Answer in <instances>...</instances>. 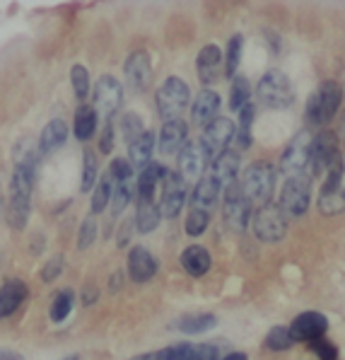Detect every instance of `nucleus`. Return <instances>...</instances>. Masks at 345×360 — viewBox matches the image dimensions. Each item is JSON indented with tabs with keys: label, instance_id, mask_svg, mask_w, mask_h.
Segmentation results:
<instances>
[{
	"label": "nucleus",
	"instance_id": "obj_38",
	"mask_svg": "<svg viewBox=\"0 0 345 360\" xmlns=\"http://www.w3.org/2000/svg\"><path fill=\"white\" fill-rule=\"evenodd\" d=\"M131 196H133L131 179H128V181H114V193H111V213L119 215L121 210L131 203Z\"/></svg>",
	"mask_w": 345,
	"mask_h": 360
},
{
	"label": "nucleus",
	"instance_id": "obj_7",
	"mask_svg": "<svg viewBox=\"0 0 345 360\" xmlns=\"http://www.w3.org/2000/svg\"><path fill=\"white\" fill-rule=\"evenodd\" d=\"M311 143H314V136L309 131H299L297 136H292V141L287 143V148L280 155V172L285 174V179L297 174H309Z\"/></svg>",
	"mask_w": 345,
	"mask_h": 360
},
{
	"label": "nucleus",
	"instance_id": "obj_26",
	"mask_svg": "<svg viewBox=\"0 0 345 360\" xmlns=\"http://www.w3.org/2000/svg\"><path fill=\"white\" fill-rule=\"evenodd\" d=\"M210 264H213V259H210V252L205 247L200 245H191L186 247L181 252V266L186 274L196 276V278H200V276H205L210 271Z\"/></svg>",
	"mask_w": 345,
	"mask_h": 360
},
{
	"label": "nucleus",
	"instance_id": "obj_9",
	"mask_svg": "<svg viewBox=\"0 0 345 360\" xmlns=\"http://www.w3.org/2000/svg\"><path fill=\"white\" fill-rule=\"evenodd\" d=\"M343 160L341 155V141H338L336 131L324 129L319 136H314V143H311V158H309V174H321V172H328L333 165Z\"/></svg>",
	"mask_w": 345,
	"mask_h": 360
},
{
	"label": "nucleus",
	"instance_id": "obj_1",
	"mask_svg": "<svg viewBox=\"0 0 345 360\" xmlns=\"http://www.w3.org/2000/svg\"><path fill=\"white\" fill-rule=\"evenodd\" d=\"M39 160L34 153L22 158L13 169V181H10V201H8V223L15 230H25L32 210V191L37 181Z\"/></svg>",
	"mask_w": 345,
	"mask_h": 360
},
{
	"label": "nucleus",
	"instance_id": "obj_15",
	"mask_svg": "<svg viewBox=\"0 0 345 360\" xmlns=\"http://www.w3.org/2000/svg\"><path fill=\"white\" fill-rule=\"evenodd\" d=\"M326 331H328V319L321 312H302V314H297L290 324L292 341L314 343V341L324 339Z\"/></svg>",
	"mask_w": 345,
	"mask_h": 360
},
{
	"label": "nucleus",
	"instance_id": "obj_44",
	"mask_svg": "<svg viewBox=\"0 0 345 360\" xmlns=\"http://www.w3.org/2000/svg\"><path fill=\"white\" fill-rule=\"evenodd\" d=\"M94 237H97V220L92 218H85V223H82V228H80V237H77V247L80 249H87L94 242Z\"/></svg>",
	"mask_w": 345,
	"mask_h": 360
},
{
	"label": "nucleus",
	"instance_id": "obj_23",
	"mask_svg": "<svg viewBox=\"0 0 345 360\" xmlns=\"http://www.w3.org/2000/svg\"><path fill=\"white\" fill-rule=\"evenodd\" d=\"M239 169H242V155L237 150H227V153H222L218 160H213V165H210V176H213L220 186H232Z\"/></svg>",
	"mask_w": 345,
	"mask_h": 360
},
{
	"label": "nucleus",
	"instance_id": "obj_34",
	"mask_svg": "<svg viewBox=\"0 0 345 360\" xmlns=\"http://www.w3.org/2000/svg\"><path fill=\"white\" fill-rule=\"evenodd\" d=\"M254 116H256V109L254 104L249 102L247 107L239 112V129H237V143L239 148H249L252 146V126H254Z\"/></svg>",
	"mask_w": 345,
	"mask_h": 360
},
{
	"label": "nucleus",
	"instance_id": "obj_3",
	"mask_svg": "<svg viewBox=\"0 0 345 360\" xmlns=\"http://www.w3.org/2000/svg\"><path fill=\"white\" fill-rule=\"evenodd\" d=\"M237 184L242 186L249 201L266 206L273 196V189H275V169H273L271 162L256 160V162L249 165L247 172L242 174V181H237Z\"/></svg>",
	"mask_w": 345,
	"mask_h": 360
},
{
	"label": "nucleus",
	"instance_id": "obj_17",
	"mask_svg": "<svg viewBox=\"0 0 345 360\" xmlns=\"http://www.w3.org/2000/svg\"><path fill=\"white\" fill-rule=\"evenodd\" d=\"M124 73H126V82L136 92L148 90L150 80H152V60H150V53L148 51H133L131 56L126 58Z\"/></svg>",
	"mask_w": 345,
	"mask_h": 360
},
{
	"label": "nucleus",
	"instance_id": "obj_42",
	"mask_svg": "<svg viewBox=\"0 0 345 360\" xmlns=\"http://www.w3.org/2000/svg\"><path fill=\"white\" fill-rule=\"evenodd\" d=\"M70 85H73V92L77 95V99H85L90 95V73H87L85 65H73L70 70Z\"/></svg>",
	"mask_w": 345,
	"mask_h": 360
},
{
	"label": "nucleus",
	"instance_id": "obj_33",
	"mask_svg": "<svg viewBox=\"0 0 345 360\" xmlns=\"http://www.w3.org/2000/svg\"><path fill=\"white\" fill-rule=\"evenodd\" d=\"M111 193H114V181H111L109 174H104L102 179L97 181V186H94L92 191V203H90V210L94 215L102 213L104 208L111 203Z\"/></svg>",
	"mask_w": 345,
	"mask_h": 360
},
{
	"label": "nucleus",
	"instance_id": "obj_41",
	"mask_svg": "<svg viewBox=\"0 0 345 360\" xmlns=\"http://www.w3.org/2000/svg\"><path fill=\"white\" fill-rule=\"evenodd\" d=\"M208 225H210V213H208V210H196V208H193L191 213H188L183 228H186V235L198 237V235H203V232L208 230Z\"/></svg>",
	"mask_w": 345,
	"mask_h": 360
},
{
	"label": "nucleus",
	"instance_id": "obj_47",
	"mask_svg": "<svg viewBox=\"0 0 345 360\" xmlns=\"http://www.w3.org/2000/svg\"><path fill=\"white\" fill-rule=\"evenodd\" d=\"M111 148H114V126H111V121H107L102 131V138H99V150L111 153Z\"/></svg>",
	"mask_w": 345,
	"mask_h": 360
},
{
	"label": "nucleus",
	"instance_id": "obj_2",
	"mask_svg": "<svg viewBox=\"0 0 345 360\" xmlns=\"http://www.w3.org/2000/svg\"><path fill=\"white\" fill-rule=\"evenodd\" d=\"M343 104V87L336 80H324L319 90L309 97L307 109H304V119L309 126H326L338 114Z\"/></svg>",
	"mask_w": 345,
	"mask_h": 360
},
{
	"label": "nucleus",
	"instance_id": "obj_21",
	"mask_svg": "<svg viewBox=\"0 0 345 360\" xmlns=\"http://www.w3.org/2000/svg\"><path fill=\"white\" fill-rule=\"evenodd\" d=\"M30 295V288L22 283L20 278H10L0 285V319L10 317L22 307V302Z\"/></svg>",
	"mask_w": 345,
	"mask_h": 360
},
{
	"label": "nucleus",
	"instance_id": "obj_46",
	"mask_svg": "<svg viewBox=\"0 0 345 360\" xmlns=\"http://www.w3.org/2000/svg\"><path fill=\"white\" fill-rule=\"evenodd\" d=\"M60 271H63V257H53L51 262H48L46 266L41 269V281H53L60 276Z\"/></svg>",
	"mask_w": 345,
	"mask_h": 360
},
{
	"label": "nucleus",
	"instance_id": "obj_50",
	"mask_svg": "<svg viewBox=\"0 0 345 360\" xmlns=\"http://www.w3.org/2000/svg\"><path fill=\"white\" fill-rule=\"evenodd\" d=\"M131 360H155V353H141V356H136Z\"/></svg>",
	"mask_w": 345,
	"mask_h": 360
},
{
	"label": "nucleus",
	"instance_id": "obj_8",
	"mask_svg": "<svg viewBox=\"0 0 345 360\" xmlns=\"http://www.w3.org/2000/svg\"><path fill=\"white\" fill-rule=\"evenodd\" d=\"M252 228L261 242H280L287 232V218L280 210V206L266 203V206H259L254 210Z\"/></svg>",
	"mask_w": 345,
	"mask_h": 360
},
{
	"label": "nucleus",
	"instance_id": "obj_32",
	"mask_svg": "<svg viewBox=\"0 0 345 360\" xmlns=\"http://www.w3.org/2000/svg\"><path fill=\"white\" fill-rule=\"evenodd\" d=\"M252 99V82L247 75L232 77V90H230V109L232 112H242Z\"/></svg>",
	"mask_w": 345,
	"mask_h": 360
},
{
	"label": "nucleus",
	"instance_id": "obj_27",
	"mask_svg": "<svg viewBox=\"0 0 345 360\" xmlns=\"http://www.w3.org/2000/svg\"><path fill=\"white\" fill-rule=\"evenodd\" d=\"M167 167H162L160 162H150L145 169L141 172V176H138V198H152V193L157 191V186L164 181L167 176Z\"/></svg>",
	"mask_w": 345,
	"mask_h": 360
},
{
	"label": "nucleus",
	"instance_id": "obj_35",
	"mask_svg": "<svg viewBox=\"0 0 345 360\" xmlns=\"http://www.w3.org/2000/svg\"><path fill=\"white\" fill-rule=\"evenodd\" d=\"M242 44L244 39L242 34H235L227 41V51H225V68H222V73L227 77H235L237 68H239V58H242Z\"/></svg>",
	"mask_w": 345,
	"mask_h": 360
},
{
	"label": "nucleus",
	"instance_id": "obj_31",
	"mask_svg": "<svg viewBox=\"0 0 345 360\" xmlns=\"http://www.w3.org/2000/svg\"><path fill=\"white\" fill-rule=\"evenodd\" d=\"M218 326V317L215 314H186L176 322V329L186 336H196V334H205V331L215 329Z\"/></svg>",
	"mask_w": 345,
	"mask_h": 360
},
{
	"label": "nucleus",
	"instance_id": "obj_49",
	"mask_svg": "<svg viewBox=\"0 0 345 360\" xmlns=\"http://www.w3.org/2000/svg\"><path fill=\"white\" fill-rule=\"evenodd\" d=\"M222 360H249L247 356H244V353H239V351H235V353H227L225 358Z\"/></svg>",
	"mask_w": 345,
	"mask_h": 360
},
{
	"label": "nucleus",
	"instance_id": "obj_14",
	"mask_svg": "<svg viewBox=\"0 0 345 360\" xmlns=\"http://www.w3.org/2000/svg\"><path fill=\"white\" fill-rule=\"evenodd\" d=\"M186 181L181 179L179 172H167L162 181V198H160V210L167 218H176L186 203Z\"/></svg>",
	"mask_w": 345,
	"mask_h": 360
},
{
	"label": "nucleus",
	"instance_id": "obj_52",
	"mask_svg": "<svg viewBox=\"0 0 345 360\" xmlns=\"http://www.w3.org/2000/svg\"><path fill=\"white\" fill-rule=\"evenodd\" d=\"M343 136H345V119H343Z\"/></svg>",
	"mask_w": 345,
	"mask_h": 360
},
{
	"label": "nucleus",
	"instance_id": "obj_20",
	"mask_svg": "<svg viewBox=\"0 0 345 360\" xmlns=\"http://www.w3.org/2000/svg\"><path fill=\"white\" fill-rule=\"evenodd\" d=\"M188 143V126L186 121L174 119L164 121L162 131H160V153L162 155H176L183 150V146Z\"/></svg>",
	"mask_w": 345,
	"mask_h": 360
},
{
	"label": "nucleus",
	"instance_id": "obj_25",
	"mask_svg": "<svg viewBox=\"0 0 345 360\" xmlns=\"http://www.w3.org/2000/svg\"><path fill=\"white\" fill-rule=\"evenodd\" d=\"M220 189H222V186L213 179V176H210V172H208V174H203L196 181L193 193H191L193 208H196V210H208V213H210V208L215 206V201H218V196H220Z\"/></svg>",
	"mask_w": 345,
	"mask_h": 360
},
{
	"label": "nucleus",
	"instance_id": "obj_36",
	"mask_svg": "<svg viewBox=\"0 0 345 360\" xmlns=\"http://www.w3.org/2000/svg\"><path fill=\"white\" fill-rule=\"evenodd\" d=\"M121 133H124V141L131 146V143H136L138 138L145 133V129H143V119L138 116L136 112H128L121 116Z\"/></svg>",
	"mask_w": 345,
	"mask_h": 360
},
{
	"label": "nucleus",
	"instance_id": "obj_18",
	"mask_svg": "<svg viewBox=\"0 0 345 360\" xmlns=\"http://www.w3.org/2000/svg\"><path fill=\"white\" fill-rule=\"evenodd\" d=\"M157 274V259L145 247H133L128 254V278L133 283H148Z\"/></svg>",
	"mask_w": 345,
	"mask_h": 360
},
{
	"label": "nucleus",
	"instance_id": "obj_43",
	"mask_svg": "<svg viewBox=\"0 0 345 360\" xmlns=\"http://www.w3.org/2000/svg\"><path fill=\"white\" fill-rule=\"evenodd\" d=\"M109 176L114 181H128L133 176V165L131 160H124V158H116L109 167Z\"/></svg>",
	"mask_w": 345,
	"mask_h": 360
},
{
	"label": "nucleus",
	"instance_id": "obj_51",
	"mask_svg": "<svg viewBox=\"0 0 345 360\" xmlns=\"http://www.w3.org/2000/svg\"><path fill=\"white\" fill-rule=\"evenodd\" d=\"M63 360H80V358H77V356H68V358H63Z\"/></svg>",
	"mask_w": 345,
	"mask_h": 360
},
{
	"label": "nucleus",
	"instance_id": "obj_4",
	"mask_svg": "<svg viewBox=\"0 0 345 360\" xmlns=\"http://www.w3.org/2000/svg\"><path fill=\"white\" fill-rule=\"evenodd\" d=\"M256 97L268 109H287L294 102V87L282 70H268L256 85Z\"/></svg>",
	"mask_w": 345,
	"mask_h": 360
},
{
	"label": "nucleus",
	"instance_id": "obj_6",
	"mask_svg": "<svg viewBox=\"0 0 345 360\" xmlns=\"http://www.w3.org/2000/svg\"><path fill=\"white\" fill-rule=\"evenodd\" d=\"M311 201V174H297L285 179L280 189V210L285 218H299L309 210Z\"/></svg>",
	"mask_w": 345,
	"mask_h": 360
},
{
	"label": "nucleus",
	"instance_id": "obj_11",
	"mask_svg": "<svg viewBox=\"0 0 345 360\" xmlns=\"http://www.w3.org/2000/svg\"><path fill=\"white\" fill-rule=\"evenodd\" d=\"M345 167L343 160H338L331 169L326 172L324 189L319 193V210L324 215H338L345 210Z\"/></svg>",
	"mask_w": 345,
	"mask_h": 360
},
{
	"label": "nucleus",
	"instance_id": "obj_40",
	"mask_svg": "<svg viewBox=\"0 0 345 360\" xmlns=\"http://www.w3.org/2000/svg\"><path fill=\"white\" fill-rule=\"evenodd\" d=\"M92 186H97V155L92 150H85L82 155V191H90Z\"/></svg>",
	"mask_w": 345,
	"mask_h": 360
},
{
	"label": "nucleus",
	"instance_id": "obj_5",
	"mask_svg": "<svg viewBox=\"0 0 345 360\" xmlns=\"http://www.w3.org/2000/svg\"><path fill=\"white\" fill-rule=\"evenodd\" d=\"M155 102H157V114L164 121H174L186 112L191 102V90L181 77H167L155 95Z\"/></svg>",
	"mask_w": 345,
	"mask_h": 360
},
{
	"label": "nucleus",
	"instance_id": "obj_37",
	"mask_svg": "<svg viewBox=\"0 0 345 360\" xmlns=\"http://www.w3.org/2000/svg\"><path fill=\"white\" fill-rule=\"evenodd\" d=\"M292 336H290V326H273L266 336V348L268 351H287L292 346Z\"/></svg>",
	"mask_w": 345,
	"mask_h": 360
},
{
	"label": "nucleus",
	"instance_id": "obj_10",
	"mask_svg": "<svg viewBox=\"0 0 345 360\" xmlns=\"http://www.w3.org/2000/svg\"><path fill=\"white\" fill-rule=\"evenodd\" d=\"M237 138V124L227 116H218L210 126L203 129V136H200V146H203L205 155L213 160H218L222 153L230 150V143Z\"/></svg>",
	"mask_w": 345,
	"mask_h": 360
},
{
	"label": "nucleus",
	"instance_id": "obj_22",
	"mask_svg": "<svg viewBox=\"0 0 345 360\" xmlns=\"http://www.w3.org/2000/svg\"><path fill=\"white\" fill-rule=\"evenodd\" d=\"M222 68H225V65H222V53L215 44H208V46L200 49V53L196 58V70L203 85H213V82L218 80Z\"/></svg>",
	"mask_w": 345,
	"mask_h": 360
},
{
	"label": "nucleus",
	"instance_id": "obj_24",
	"mask_svg": "<svg viewBox=\"0 0 345 360\" xmlns=\"http://www.w3.org/2000/svg\"><path fill=\"white\" fill-rule=\"evenodd\" d=\"M68 141V126L63 119H53L44 126L41 136H39V153L41 155H51L56 150L63 148V143Z\"/></svg>",
	"mask_w": 345,
	"mask_h": 360
},
{
	"label": "nucleus",
	"instance_id": "obj_45",
	"mask_svg": "<svg viewBox=\"0 0 345 360\" xmlns=\"http://www.w3.org/2000/svg\"><path fill=\"white\" fill-rule=\"evenodd\" d=\"M311 351L316 353V356H319V360H336L338 358V348L333 346L331 341L326 339H319V341H314L311 343Z\"/></svg>",
	"mask_w": 345,
	"mask_h": 360
},
{
	"label": "nucleus",
	"instance_id": "obj_29",
	"mask_svg": "<svg viewBox=\"0 0 345 360\" xmlns=\"http://www.w3.org/2000/svg\"><path fill=\"white\" fill-rule=\"evenodd\" d=\"M97 121H99V114L94 107H90V104L77 107L75 121H73V133L77 141H90L94 133H97Z\"/></svg>",
	"mask_w": 345,
	"mask_h": 360
},
{
	"label": "nucleus",
	"instance_id": "obj_19",
	"mask_svg": "<svg viewBox=\"0 0 345 360\" xmlns=\"http://www.w3.org/2000/svg\"><path fill=\"white\" fill-rule=\"evenodd\" d=\"M220 104H222V99H220L218 92L205 87V90L200 92V95L193 99V104H191V121L196 126H200V129L210 126L215 119H218Z\"/></svg>",
	"mask_w": 345,
	"mask_h": 360
},
{
	"label": "nucleus",
	"instance_id": "obj_16",
	"mask_svg": "<svg viewBox=\"0 0 345 360\" xmlns=\"http://www.w3.org/2000/svg\"><path fill=\"white\" fill-rule=\"evenodd\" d=\"M210 158L205 155L200 141H188L183 146V150L179 153V174L183 181H198L200 176L205 174V167H208Z\"/></svg>",
	"mask_w": 345,
	"mask_h": 360
},
{
	"label": "nucleus",
	"instance_id": "obj_13",
	"mask_svg": "<svg viewBox=\"0 0 345 360\" xmlns=\"http://www.w3.org/2000/svg\"><path fill=\"white\" fill-rule=\"evenodd\" d=\"M124 102V87L114 75H102L94 85V109L99 116L111 121V116L121 109Z\"/></svg>",
	"mask_w": 345,
	"mask_h": 360
},
{
	"label": "nucleus",
	"instance_id": "obj_12",
	"mask_svg": "<svg viewBox=\"0 0 345 360\" xmlns=\"http://www.w3.org/2000/svg\"><path fill=\"white\" fill-rule=\"evenodd\" d=\"M222 218H225V225L232 228L235 232H244L249 225V220L254 218L252 215V201L247 198V193L242 191V186L232 184L227 186L225 191V203H222Z\"/></svg>",
	"mask_w": 345,
	"mask_h": 360
},
{
	"label": "nucleus",
	"instance_id": "obj_28",
	"mask_svg": "<svg viewBox=\"0 0 345 360\" xmlns=\"http://www.w3.org/2000/svg\"><path fill=\"white\" fill-rule=\"evenodd\" d=\"M160 218H162V210L152 198H138V208H136V228L138 232L148 235V232L157 230Z\"/></svg>",
	"mask_w": 345,
	"mask_h": 360
},
{
	"label": "nucleus",
	"instance_id": "obj_48",
	"mask_svg": "<svg viewBox=\"0 0 345 360\" xmlns=\"http://www.w3.org/2000/svg\"><path fill=\"white\" fill-rule=\"evenodd\" d=\"M0 360H25V358L15 351H0Z\"/></svg>",
	"mask_w": 345,
	"mask_h": 360
},
{
	"label": "nucleus",
	"instance_id": "obj_39",
	"mask_svg": "<svg viewBox=\"0 0 345 360\" xmlns=\"http://www.w3.org/2000/svg\"><path fill=\"white\" fill-rule=\"evenodd\" d=\"M73 290H60L58 295L53 297L51 302V319L53 322H63L65 317L70 314V309H73Z\"/></svg>",
	"mask_w": 345,
	"mask_h": 360
},
{
	"label": "nucleus",
	"instance_id": "obj_30",
	"mask_svg": "<svg viewBox=\"0 0 345 360\" xmlns=\"http://www.w3.org/2000/svg\"><path fill=\"white\" fill-rule=\"evenodd\" d=\"M152 150H155V133L152 131H145L136 143L128 146V158H131V165L133 167H143L145 169L150 162H152Z\"/></svg>",
	"mask_w": 345,
	"mask_h": 360
}]
</instances>
